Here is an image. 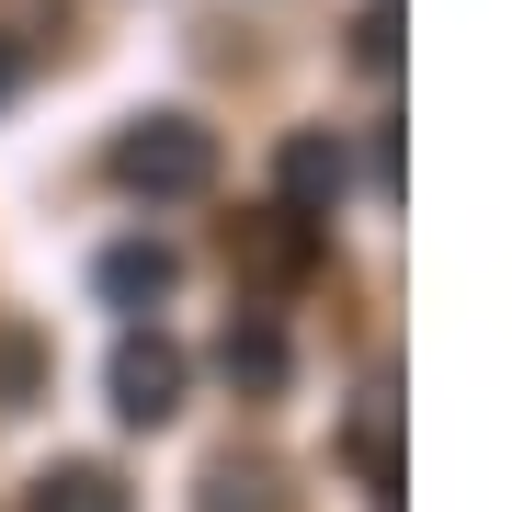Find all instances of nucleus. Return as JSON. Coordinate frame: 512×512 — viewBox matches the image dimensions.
Masks as SVG:
<instances>
[{
  "label": "nucleus",
  "instance_id": "nucleus-10",
  "mask_svg": "<svg viewBox=\"0 0 512 512\" xmlns=\"http://www.w3.org/2000/svg\"><path fill=\"white\" fill-rule=\"evenodd\" d=\"M12 80H23V46H12V35H0V103H12Z\"/></svg>",
  "mask_w": 512,
  "mask_h": 512
},
{
  "label": "nucleus",
  "instance_id": "nucleus-5",
  "mask_svg": "<svg viewBox=\"0 0 512 512\" xmlns=\"http://www.w3.org/2000/svg\"><path fill=\"white\" fill-rule=\"evenodd\" d=\"M171 285H183V251H171V239H114L103 251V296L114 308H160Z\"/></svg>",
  "mask_w": 512,
  "mask_h": 512
},
{
  "label": "nucleus",
  "instance_id": "nucleus-8",
  "mask_svg": "<svg viewBox=\"0 0 512 512\" xmlns=\"http://www.w3.org/2000/svg\"><path fill=\"white\" fill-rule=\"evenodd\" d=\"M353 69L365 80L399 69V0H365V12H353Z\"/></svg>",
  "mask_w": 512,
  "mask_h": 512
},
{
  "label": "nucleus",
  "instance_id": "nucleus-2",
  "mask_svg": "<svg viewBox=\"0 0 512 512\" xmlns=\"http://www.w3.org/2000/svg\"><path fill=\"white\" fill-rule=\"evenodd\" d=\"M103 387H114V410H126L137 433H160V421L183 410V342H171V330H126L114 365H103Z\"/></svg>",
  "mask_w": 512,
  "mask_h": 512
},
{
  "label": "nucleus",
  "instance_id": "nucleus-3",
  "mask_svg": "<svg viewBox=\"0 0 512 512\" xmlns=\"http://www.w3.org/2000/svg\"><path fill=\"white\" fill-rule=\"evenodd\" d=\"M274 183H285V217L330 228V217H342V194H353V148L330 137V126H296V137L274 148Z\"/></svg>",
  "mask_w": 512,
  "mask_h": 512
},
{
  "label": "nucleus",
  "instance_id": "nucleus-1",
  "mask_svg": "<svg viewBox=\"0 0 512 512\" xmlns=\"http://www.w3.org/2000/svg\"><path fill=\"white\" fill-rule=\"evenodd\" d=\"M114 183L137 205H194L217 183V137H205L194 114H137V126L114 137Z\"/></svg>",
  "mask_w": 512,
  "mask_h": 512
},
{
  "label": "nucleus",
  "instance_id": "nucleus-6",
  "mask_svg": "<svg viewBox=\"0 0 512 512\" xmlns=\"http://www.w3.org/2000/svg\"><path fill=\"white\" fill-rule=\"evenodd\" d=\"M23 512H126V478L114 467H46Z\"/></svg>",
  "mask_w": 512,
  "mask_h": 512
},
{
  "label": "nucleus",
  "instance_id": "nucleus-9",
  "mask_svg": "<svg viewBox=\"0 0 512 512\" xmlns=\"http://www.w3.org/2000/svg\"><path fill=\"white\" fill-rule=\"evenodd\" d=\"M205 512H274V467H217V478H205Z\"/></svg>",
  "mask_w": 512,
  "mask_h": 512
},
{
  "label": "nucleus",
  "instance_id": "nucleus-4",
  "mask_svg": "<svg viewBox=\"0 0 512 512\" xmlns=\"http://www.w3.org/2000/svg\"><path fill=\"white\" fill-rule=\"evenodd\" d=\"M217 376L239 387V399H285V376H296V342H285V319H228V342H217Z\"/></svg>",
  "mask_w": 512,
  "mask_h": 512
},
{
  "label": "nucleus",
  "instance_id": "nucleus-7",
  "mask_svg": "<svg viewBox=\"0 0 512 512\" xmlns=\"http://www.w3.org/2000/svg\"><path fill=\"white\" fill-rule=\"evenodd\" d=\"M308 239H319V228H308V217H285V205H274L262 228H239V262L285 285V274H308Z\"/></svg>",
  "mask_w": 512,
  "mask_h": 512
}]
</instances>
